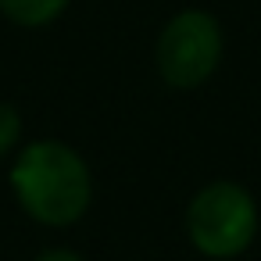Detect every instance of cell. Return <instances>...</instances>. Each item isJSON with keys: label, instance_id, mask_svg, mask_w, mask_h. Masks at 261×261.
Instances as JSON below:
<instances>
[{"label": "cell", "instance_id": "obj_1", "mask_svg": "<svg viewBox=\"0 0 261 261\" xmlns=\"http://www.w3.org/2000/svg\"><path fill=\"white\" fill-rule=\"evenodd\" d=\"M11 186H15L18 204L47 225H68L90 204L86 161L72 147L54 143V140L29 143L18 154L11 168Z\"/></svg>", "mask_w": 261, "mask_h": 261}, {"label": "cell", "instance_id": "obj_2", "mask_svg": "<svg viewBox=\"0 0 261 261\" xmlns=\"http://www.w3.org/2000/svg\"><path fill=\"white\" fill-rule=\"evenodd\" d=\"M190 240L207 257H232L240 254L257 232V207L250 193L236 182H211L204 186L190 211H186Z\"/></svg>", "mask_w": 261, "mask_h": 261}, {"label": "cell", "instance_id": "obj_3", "mask_svg": "<svg viewBox=\"0 0 261 261\" xmlns=\"http://www.w3.org/2000/svg\"><path fill=\"white\" fill-rule=\"evenodd\" d=\"M218 58H222V33L218 22L204 11L175 15L158 40V72L175 90L200 86L215 72Z\"/></svg>", "mask_w": 261, "mask_h": 261}, {"label": "cell", "instance_id": "obj_4", "mask_svg": "<svg viewBox=\"0 0 261 261\" xmlns=\"http://www.w3.org/2000/svg\"><path fill=\"white\" fill-rule=\"evenodd\" d=\"M68 0H0V11L18 25H47L65 11Z\"/></svg>", "mask_w": 261, "mask_h": 261}, {"label": "cell", "instance_id": "obj_5", "mask_svg": "<svg viewBox=\"0 0 261 261\" xmlns=\"http://www.w3.org/2000/svg\"><path fill=\"white\" fill-rule=\"evenodd\" d=\"M18 133H22V118L11 104H0V154H8L15 143H18Z\"/></svg>", "mask_w": 261, "mask_h": 261}, {"label": "cell", "instance_id": "obj_6", "mask_svg": "<svg viewBox=\"0 0 261 261\" xmlns=\"http://www.w3.org/2000/svg\"><path fill=\"white\" fill-rule=\"evenodd\" d=\"M36 261H83L79 254H72V250H43Z\"/></svg>", "mask_w": 261, "mask_h": 261}]
</instances>
